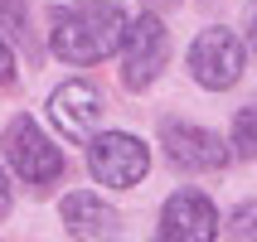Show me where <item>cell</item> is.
<instances>
[{
  "label": "cell",
  "instance_id": "6da1fadb",
  "mask_svg": "<svg viewBox=\"0 0 257 242\" xmlns=\"http://www.w3.org/2000/svg\"><path fill=\"white\" fill-rule=\"evenodd\" d=\"M126 5L116 0H83V5H58L54 10V29H49V49L63 63H102L112 58L126 39Z\"/></svg>",
  "mask_w": 257,
  "mask_h": 242
},
{
  "label": "cell",
  "instance_id": "277c9868",
  "mask_svg": "<svg viewBox=\"0 0 257 242\" xmlns=\"http://www.w3.org/2000/svg\"><path fill=\"white\" fill-rule=\"evenodd\" d=\"M5 160H10V170L34 189H49L63 174V150H58L39 126H34V116L15 112L5 121Z\"/></svg>",
  "mask_w": 257,
  "mask_h": 242
},
{
  "label": "cell",
  "instance_id": "8fae6325",
  "mask_svg": "<svg viewBox=\"0 0 257 242\" xmlns=\"http://www.w3.org/2000/svg\"><path fill=\"white\" fill-rule=\"evenodd\" d=\"M228 242H257V199L238 203L228 213Z\"/></svg>",
  "mask_w": 257,
  "mask_h": 242
},
{
  "label": "cell",
  "instance_id": "5bb4252c",
  "mask_svg": "<svg viewBox=\"0 0 257 242\" xmlns=\"http://www.w3.org/2000/svg\"><path fill=\"white\" fill-rule=\"evenodd\" d=\"M243 29H247V39H243V44H247V49L257 54V0L247 5V25H243Z\"/></svg>",
  "mask_w": 257,
  "mask_h": 242
},
{
  "label": "cell",
  "instance_id": "3957f363",
  "mask_svg": "<svg viewBox=\"0 0 257 242\" xmlns=\"http://www.w3.org/2000/svg\"><path fill=\"white\" fill-rule=\"evenodd\" d=\"M170 63V29L160 15H136L121 39V87L126 92H146Z\"/></svg>",
  "mask_w": 257,
  "mask_h": 242
},
{
  "label": "cell",
  "instance_id": "ba28073f",
  "mask_svg": "<svg viewBox=\"0 0 257 242\" xmlns=\"http://www.w3.org/2000/svg\"><path fill=\"white\" fill-rule=\"evenodd\" d=\"M102 92L92 83H83V78H68V83H58L54 92H49V116H54V126L68 136V141L87 145L92 136H97L102 126Z\"/></svg>",
  "mask_w": 257,
  "mask_h": 242
},
{
  "label": "cell",
  "instance_id": "5b68a950",
  "mask_svg": "<svg viewBox=\"0 0 257 242\" xmlns=\"http://www.w3.org/2000/svg\"><path fill=\"white\" fill-rule=\"evenodd\" d=\"M87 170L107 189H136L151 170V150L131 131H97L87 141Z\"/></svg>",
  "mask_w": 257,
  "mask_h": 242
},
{
  "label": "cell",
  "instance_id": "52a82bcc",
  "mask_svg": "<svg viewBox=\"0 0 257 242\" xmlns=\"http://www.w3.org/2000/svg\"><path fill=\"white\" fill-rule=\"evenodd\" d=\"M218 237V208L204 189H175L156 223V242H214Z\"/></svg>",
  "mask_w": 257,
  "mask_h": 242
},
{
  "label": "cell",
  "instance_id": "4fadbf2b",
  "mask_svg": "<svg viewBox=\"0 0 257 242\" xmlns=\"http://www.w3.org/2000/svg\"><path fill=\"white\" fill-rule=\"evenodd\" d=\"M15 83V54H10V44L0 39V87H10Z\"/></svg>",
  "mask_w": 257,
  "mask_h": 242
},
{
  "label": "cell",
  "instance_id": "9c48e42d",
  "mask_svg": "<svg viewBox=\"0 0 257 242\" xmlns=\"http://www.w3.org/2000/svg\"><path fill=\"white\" fill-rule=\"evenodd\" d=\"M58 218H63V228H68V237L78 242H107L116 232V208L107 199H97V194H87V189H78V194H68V199L58 203Z\"/></svg>",
  "mask_w": 257,
  "mask_h": 242
},
{
  "label": "cell",
  "instance_id": "30bf717a",
  "mask_svg": "<svg viewBox=\"0 0 257 242\" xmlns=\"http://www.w3.org/2000/svg\"><path fill=\"white\" fill-rule=\"evenodd\" d=\"M228 150H233L238 160H257V102L238 107L233 131H228Z\"/></svg>",
  "mask_w": 257,
  "mask_h": 242
},
{
  "label": "cell",
  "instance_id": "8992f818",
  "mask_svg": "<svg viewBox=\"0 0 257 242\" xmlns=\"http://www.w3.org/2000/svg\"><path fill=\"white\" fill-rule=\"evenodd\" d=\"M160 145H165V155H170L175 170L185 174H214L228 165V141L218 136V131L199 126V121H185V116H165L160 121Z\"/></svg>",
  "mask_w": 257,
  "mask_h": 242
},
{
  "label": "cell",
  "instance_id": "7a4b0ae2",
  "mask_svg": "<svg viewBox=\"0 0 257 242\" xmlns=\"http://www.w3.org/2000/svg\"><path fill=\"white\" fill-rule=\"evenodd\" d=\"M189 78L204 87V92H228L238 78H243L247 68V44L233 34L228 25H209L194 34V44H189Z\"/></svg>",
  "mask_w": 257,
  "mask_h": 242
},
{
  "label": "cell",
  "instance_id": "9a60e30c",
  "mask_svg": "<svg viewBox=\"0 0 257 242\" xmlns=\"http://www.w3.org/2000/svg\"><path fill=\"white\" fill-rule=\"evenodd\" d=\"M10 213V179H5V170H0V218Z\"/></svg>",
  "mask_w": 257,
  "mask_h": 242
},
{
  "label": "cell",
  "instance_id": "7c38bea8",
  "mask_svg": "<svg viewBox=\"0 0 257 242\" xmlns=\"http://www.w3.org/2000/svg\"><path fill=\"white\" fill-rule=\"evenodd\" d=\"M0 29L10 39H25L29 34V15H25V0H0Z\"/></svg>",
  "mask_w": 257,
  "mask_h": 242
}]
</instances>
